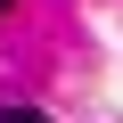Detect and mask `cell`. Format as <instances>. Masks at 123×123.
Listing matches in <instances>:
<instances>
[{
  "label": "cell",
  "instance_id": "cell-1",
  "mask_svg": "<svg viewBox=\"0 0 123 123\" xmlns=\"http://www.w3.org/2000/svg\"><path fill=\"white\" fill-rule=\"evenodd\" d=\"M0 123H49L41 107H0Z\"/></svg>",
  "mask_w": 123,
  "mask_h": 123
},
{
  "label": "cell",
  "instance_id": "cell-2",
  "mask_svg": "<svg viewBox=\"0 0 123 123\" xmlns=\"http://www.w3.org/2000/svg\"><path fill=\"white\" fill-rule=\"evenodd\" d=\"M0 8H8V0H0Z\"/></svg>",
  "mask_w": 123,
  "mask_h": 123
}]
</instances>
